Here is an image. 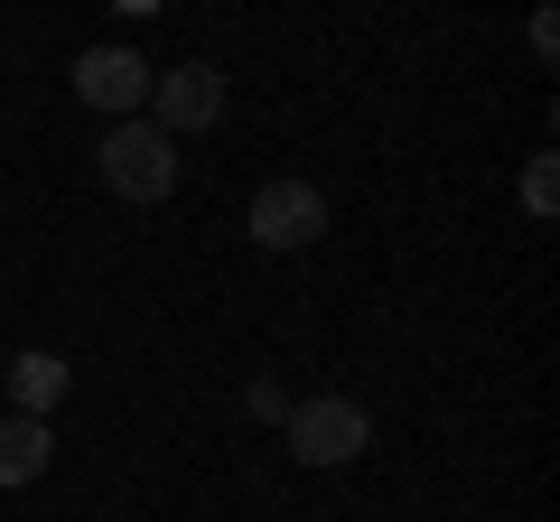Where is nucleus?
Segmentation results:
<instances>
[{"label": "nucleus", "mask_w": 560, "mask_h": 522, "mask_svg": "<svg viewBox=\"0 0 560 522\" xmlns=\"http://www.w3.org/2000/svg\"><path fill=\"white\" fill-rule=\"evenodd\" d=\"M94 178L113 187L121 205H160L168 187H178V141L150 131V121H113V131L94 141Z\"/></svg>", "instance_id": "1"}, {"label": "nucleus", "mask_w": 560, "mask_h": 522, "mask_svg": "<svg viewBox=\"0 0 560 522\" xmlns=\"http://www.w3.org/2000/svg\"><path fill=\"white\" fill-rule=\"evenodd\" d=\"M374 448V420H364L355 392H308L290 402V458L300 466H355Z\"/></svg>", "instance_id": "2"}, {"label": "nucleus", "mask_w": 560, "mask_h": 522, "mask_svg": "<svg viewBox=\"0 0 560 522\" xmlns=\"http://www.w3.org/2000/svg\"><path fill=\"white\" fill-rule=\"evenodd\" d=\"M150 131H168V141H187V131H215L224 121V66H206V57H187V66H160L150 75Z\"/></svg>", "instance_id": "3"}, {"label": "nucleus", "mask_w": 560, "mask_h": 522, "mask_svg": "<svg viewBox=\"0 0 560 522\" xmlns=\"http://www.w3.org/2000/svg\"><path fill=\"white\" fill-rule=\"evenodd\" d=\"M150 75H160V66L140 57V47H84L66 84H75V103H94V112L140 121V112H150Z\"/></svg>", "instance_id": "4"}, {"label": "nucleus", "mask_w": 560, "mask_h": 522, "mask_svg": "<svg viewBox=\"0 0 560 522\" xmlns=\"http://www.w3.org/2000/svg\"><path fill=\"white\" fill-rule=\"evenodd\" d=\"M318 234H327V197L308 178H271L253 197V242L261 252H308Z\"/></svg>", "instance_id": "5"}, {"label": "nucleus", "mask_w": 560, "mask_h": 522, "mask_svg": "<svg viewBox=\"0 0 560 522\" xmlns=\"http://www.w3.org/2000/svg\"><path fill=\"white\" fill-rule=\"evenodd\" d=\"M57 466V420H0V485H38Z\"/></svg>", "instance_id": "6"}, {"label": "nucleus", "mask_w": 560, "mask_h": 522, "mask_svg": "<svg viewBox=\"0 0 560 522\" xmlns=\"http://www.w3.org/2000/svg\"><path fill=\"white\" fill-rule=\"evenodd\" d=\"M10 392H20V420H47L66 402V364L57 355H20L10 364Z\"/></svg>", "instance_id": "7"}, {"label": "nucleus", "mask_w": 560, "mask_h": 522, "mask_svg": "<svg viewBox=\"0 0 560 522\" xmlns=\"http://www.w3.org/2000/svg\"><path fill=\"white\" fill-rule=\"evenodd\" d=\"M551 205H560V168H551V150H533V168H523V215L551 224Z\"/></svg>", "instance_id": "8"}]
</instances>
